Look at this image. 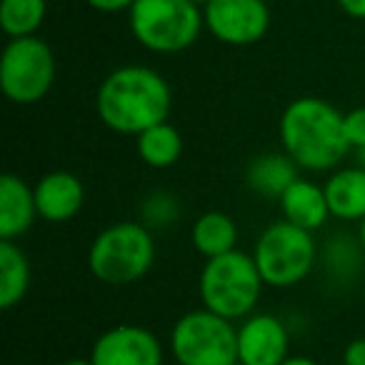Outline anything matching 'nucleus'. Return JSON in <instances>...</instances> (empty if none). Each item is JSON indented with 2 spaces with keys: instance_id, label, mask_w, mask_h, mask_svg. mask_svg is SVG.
Instances as JSON below:
<instances>
[{
  "instance_id": "nucleus-6",
  "label": "nucleus",
  "mask_w": 365,
  "mask_h": 365,
  "mask_svg": "<svg viewBox=\"0 0 365 365\" xmlns=\"http://www.w3.org/2000/svg\"><path fill=\"white\" fill-rule=\"evenodd\" d=\"M253 260L265 285L295 288L318 263V245L310 230L298 228L288 220H278L258 235Z\"/></svg>"
},
{
  "instance_id": "nucleus-13",
  "label": "nucleus",
  "mask_w": 365,
  "mask_h": 365,
  "mask_svg": "<svg viewBox=\"0 0 365 365\" xmlns=\"http://www.w3.org/2000/svg\"><path fill=\"white\" fill-rule=\"evenodd\" d=\"M38 218L36 193L21 175L0 178V240H16L33 228Z\"/></svg>"
},
{
  "instance_id": "nucleus-16",
  "label": "nucleus",
  "mask_w": 365,
  "mask_h": 365,
  "mask_svg": "<svg viewBox=\"0 0 365 365\" xmlns=\"http://www.w3.org/2000/svg\"><path fill=\"white\" fill-rule=\"evenodd\" d=\"M298 163L288 153H260L245 168V185L255 195L280 200V195L298 180Z\"/></svg>"
},
{
  "instance_id": "nucleus-21",
  "label": "nucleus",
  "mask_w": 365,
  "mask_h": 365,
  "mask_svg": "<svg viewBox=\"0 0 365 365\" xmlns=\"http://www.w3.org/2000/svg\"><path fill=\"white\" fill-rule=\"evenodd\" d=\"M365 250L360 245L358 238H350V235H335L328 240V248H325V268L333 275L335 280H353L358 275V270L363 268Z\"/></svg>"
},
{
  "instance_id": "nucleus-15",
  "label": "nucleus",
  "mask_w": 365,
  "mask_h": 365,
  "mask_svg": "<svg viewBox=\"0 0 365 365\" xmlns=\"http://www.w3.org/2000/svg\"><path fill=\"white\" fill-rule=\"evenodd\" d=\"M280 213H283V220L298 225L303 230H320L330 218V208H328V198H325L323 185L313 180H305V178H298V180L280 195L278 200Z\"/></svg>"
},
{
  "instance_id": "nucleus-4",
  "label": "nucleus",
  "mask_w": 365,
  "mask_h": 365,
  "mask_svg": "<svg viewBox=\"0 0 365 365\" xmlns=\"http://www.w3.org/2000/svg\"><path fill=\"white\" fill-rule=\"evenodd\" d=\"M263 275L253 260V253L233 250L205 260L198 278V293L203 308L228 320H245L253 315L263 295Z\"/></svg>"
},
{
  "instance_id": "nucleus-7",
  "label": "nucleus",
  "mask_w": 365,
  "mask_h": 365,
  "mask_svg": "<svg viewBox=\"0 0 365 365\" xmlns=\"http://www.w3.org/2000/svg\"><path fill=\"white\" fill-rule=\"evenodd\" d=\"M170 353L178 365H235L238 328L208 308L180 315L170 330Z\"/></svg>"
},
{
  "instance_id": "nucleus-11",
  "label": "nucleus",
  "mask_w": 365,
  "mask_h": 365,
  "mask_svg": "<svg viewBox=\"0 0 365 365\" xmlns=\"http://www.w3.org/2000/svg\"><path fill=\"white\" fill-rule=\"evenodd\" d=\"M290 358V335L280 318L253 313L238 325V363L283 365Z\"/></svg>"
},
{
  "instance_id": "nucleus-23",
  "label": "nucleus",
  "mask_w": 365,
  "mask_h": 365,
  "mask_svg": "<svg viewBox=\"0 0 365 365\" xmlns=\"http://www.w3.org/2000/svg\"><path fill=\"white\" fill-rule=\"evenodd\" d=\"M345 135H348L350 148H355V150L365 148V106L345 113Z\"/></svg>"
},
{
  "instance_id": "nucleus-30",
  "label": "nucleus",
  "mask_w": 365,
  "mask_h": 365,
  "mask_svg": "<svg viewBox=\"0 0 365 365\" xmlns=\"http://www.w3.org/2000/svg\"><path fill=\"white\" fill-rule=\"evenodd\" d=\"M358 165L365 168V148H363V150H358Z\"/></svg>"
},
{
  "instance_id": "nucleus-26",
  "label": "nucleus",
  "mask_w": 365,
  "mask_h": 365,
  "mask_svg": "<svg viewBox=\"0 0 365 365\" xmlns=\"http://www.w3.org/2000/svg\"><path fill=\"white\" fill-rule=\"evenodd\" d=\"M335 3H338V8L348 18H355V21H365V0H335Z\"/></svg>"
},
{
  "instance_id": "nucleus-32",
  "label": "nucleus",
  "mask_w": 365,
  "mask_h": 365,
  "mask_svg": "<svg viewBox=\"0 0 365 365\" xmlns=\"http://www.w3.org/2000/svg\"><path fill=\"white\" fill-rule=\"evenodd\" d=\"M235 365H243V363H235Z\"/></svg>"
},
{
  "instance_id": "nucleus-1",
  "label": "nucleus",
  "mask_w": 365,
  "mask_h": 365,
  "mask_svg": "<svg viewBox=\"0 0 365 365\" xmlns=\"http://www.w3.org/2000/svg\"><path fill=\"white\" fill-rule=\"evenodd\" d=\"M173 91L158 71L148 66H120L103 78L96 96L98 118L120 135H140L168 120Z\"/></svg>"
},
{
  "instance_id": "nucleus-5",
  "label": "nucleus",
  "mask_w": 365,
  "mask_h": 365,
  "mask_svg": "<svg viewBox=\"0 0 365 365\" xmlns=\"http://www.w3.org/2000/svg\"><path fill=\"white\" fill-rule=\"evenodd\" d=\"M128 26L140 48L175 56L198 43L205 21L203 8L193 0H135L128 11Z\"/></svg>"
},
{
  "instance_id": "nucleus-10",
  "label": "nucleus",
  "mask_w": 365,
  "mask_h": 365,
  "mask_svg": "<svg viewBox=\"0 0 365 365\" xmlns=\"http://www.w3.org/2000/svg\"><path fill=\"white\" fill-rule=\"evenodd\" d=\"M163 358L155 333L133 323L108 328L91 350L93 365H163Z\"/></svg>"
},
{
  "instance_id": "nucleus-14",
  "label": "nucleus",
  "mask_w": 365,
  "mask_h": 365,
  "mask_svg": "<svg viewBox=\"0 0 365 365\" xmlns=\"http://www.w3.org/2000/svg\"><path fill=\"white\" fill-rule=\"evenodd\" d=\"M330 215L345 223H360L365 218V168H335L323 182Z\"/></svg>"
},
{
  "instance_id": "nucleus-27",
  "label": "nucleus",
  "mask_w": 365,
  "mask_h": 365,
  "mask_svg": "<svg viewBox=\"0 0 365 365\" xmlns=\"http://www.w3.org/2000/svg\"><path fill=\"white\" fill-rule=\"evenodd\" d=\"M283 365H318V363L313 358H308V355H290Z\"/></svg>"
},
{
  "instance_id": "nucleus-24",
  "label": "nucleus",
  "mask_w": 365,
  "mask_h": 365,
  "mask_svg": "<svg viewBox=\"0 0 365 365\" xmlns=\"http://www.w3.org/2000/svg\"><path fill=\"white\" fill-rule=\"evenodd\" d=\"M343 365H365V338H355L345 345Z\"/></svg>"
},
{
  "instance_id": "nucleus-25",
  "label": "nucleus",
  "mask_w": 365,
  "mask_h": 365,
  "mask_svg": "<svg viewBox=\"0 0 365 365\" xmlns=\"http://www.w3.org/2000/svg\"><path fill=\"white\" fill-rule=\"evenodd\" d=\"M86 3L93 11H101V13H123L135 6V0H86Z\"/></svg>"
},
{
  "instance_id": "nucleus-20",
  "label": "nucleus",
  "mask_w": 365,
  "mask_h": 365,
  "mask_svg": "<svg viewBox=\"0 0 365 365\" xmlns=\"http://www.w3.org/2000/svg\"><path fill=\"white\" fill-rule=\"evenodd\" d=\"M46 0H0V26L8 38H31L43 26Z\"/></svg>"
},
{
  "instance_id": "nucleus-19",
  "label": "nucleus",
  "mask_w": 365,
  "mask_h": 365,
  "mask_svg": "<svg viewBox=\"0 0 365 365\" xmlns=\"http://www.w3.org/2000/svg\"><path fill=\"white\" fill-rule=\"evenodd\" d=\"M138 155L148 168L165 170L173 168L182 155V135L175 125L160 123V125L148 128L145 133L138 135Z\"/></svg>"
},
{
  "instance_id": "nucleus-29",
  "label": "nucleus",
  "mask_w": 365,
  "mask_h": 365,
  "mask_svg": "<svg viewBox=\"0 0 365 365\" xmlns=\"http://www.w3.org/2000/svg\"><path fill=\"white\" fill-rule=\"evenodd\" d=\"M358 240H360V245H363V250H365V218L360 220V230H358Z\"/></svg>"
},
{
  "instance_id": "nucleus-12",
  "label": "nucleus",
  "mask_w": 365,
  "mask_h": 365,
  "mask_svg": "<svg viewBox=\"0 0 365 365\" xmlns=\"http://www.w3.org/2000/svg\"><path fill=\"white\" fill-rule=\"evenodd\" d=\"M36 208L46 223H68L83 210L86 188L78 175L68 170H53L33 185Z\"/></svg>"
},
{
  "instance_id": "nucleus-28",
  "label": "nucleus",
  "mask_w": 365,
  "mask_h": 365,
  "mask_svg": "<svg viewBox=\"0 0 365 365\" xmlns=\"http://www.w3.org/2000/svg\"><path fill=\"white\" fill-rule=\"evenodd\" d=\"M63 365H93L91 363V358H73V360H66V363H63Z\"/></svg>"
},
{
  "instance_id": "nucleus-9",
  "label": "nucleus",
  "mask_w": 365,
  "mask_h": 365,
  "mask_svg": "<svg viewBox=\"0 0 365 365\" xmlns=\"http://www.w3.org/2000/svg\"><path fill=\"white\" fill-rule=\"evenodd\" d=\"M205 31L233 48L260 43L270 31V8L265 0H210L203 8Z\"/></svg>"
},
{
  "instance_id": "nucleus-2",
  "label": "nucleus",
  "mask_w": 365,
  "mask_h": 365,
  "mask_svg": "<svg viewBox=\"0 0 365 365\" xmlns=\"http://www.w3.org/2000/svg\"><path fill=\"white\" fill-rule=\"evenodd\" d=\"M278 133L283 150L300 170H335L353 150L345 135V115L333 103L315 96L290 101L280 113Z\"/></svg>"
},
{
  "instance_id": "nucleus-18",
  "label": "nucleus",
  "mask_w": 365,
  "mask_h": 365,
  "mask_svg": "<svg viewBox=\"0 0 365 365\" xmlns=\"http://www.w3.org/2000/svg\"><path fill=\"white\" fill-rule=\"evenodd\" d=\"M31 260L13 240H0V308L11 310L31 290Z\"/></svg>"
},
{
  "instance_id": "nucleus-17",
  "label": "nucleus",
  "mask_w": 365,
  "mask_h": 365,
  "mask_svg": "<svg viewBox=\"0 0 365 365\" xmlns=\"http://www.w3.org/2000/svg\"><path fill=\"white\" fill-rule=\"evenodd\" d=\"M190 243L205 260L238 250V225L228 213L208 210L195 218L190 228Z\"/></svg>"
},
{
  "instance_id": "nucleus-31",
  "label": "nucleus",
  "mask_w": 365,
  "mask_h": 365,
  "mask_svg": "<svg viewBox=\"0 0 365 365\" xmlns=\"http://www.w3.org/2000/svg\"><path fill=\"white\" fill-rule=\"evenodd\" d=\"M193 3H195V6H200V8H205L210 3V0H193Z\"/></svg>"
},
{
  "instance_id": "nucleus-3",
  "label": "nucleus",
  "mask_w": 365,
  "mask_h": 365,
  "mask_svg": "<svg viewBox=\"0 0 365 365\" xmlns=\"http://www.w3.org/2000/svg\"><path fill=\"white\" fill-rule=\"evenodd\" d=\"M155 263V238L140 220L103 228L88 248V268L106 285H130L145 278Z\"/></svg>"
},
{
  "instance_id": "nucleus-8",
  "label": "nucleus",
  "mask_w": 365,
  "mask_h": 365,
  "mask_svg": "<svg viewBox=\"0 0 365 365\" xmlns=\"http://www.w3.org/2000/svg\"><path fill=\"white\" fill-rule=\"evenodd\" d=\"M56 56L43 38H11L0 56V88L18 106L41 103L56 83Z\"/></svg>"
},
{
  "instance_id": "nucleus-22",
  "label": "nucleus",
  "mask_w": 365,
  "mask_h": 365,
  "mask_svg": "<svg viewBox=\"0 0 365 365\" xmlns=\"http://www.w3.org/2000/svg\"><path fill=\"white\" fill-rule=\"evenodd\" d=\"M182 215L180 198L170 190H153L138 205V220L150 230H165Z\"/></svg>"
}]
</instances>
